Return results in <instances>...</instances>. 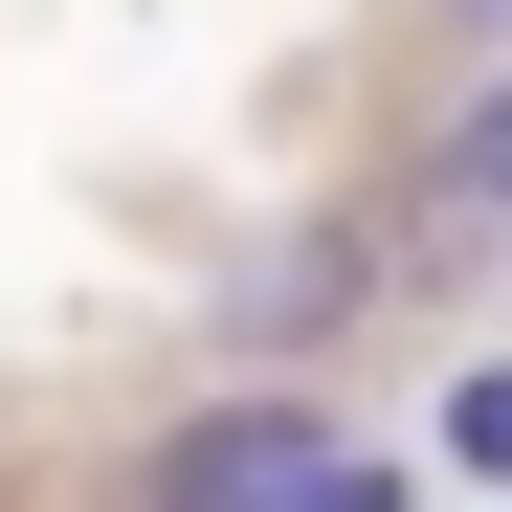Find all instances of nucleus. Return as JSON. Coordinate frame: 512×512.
<instances>
[{
    "instance_id": "obj_1",
    "label": "nucleus",
    "mask_w": 512,
    "mask_h": 512,
    "mask_svg": "<svg viewBox=\"0 0 512 512\" xmlns=\"http://www.w3.org/2000/svg\"><path fill=\"white\" fill-rule=\"evenodd\" d=\"M334 468H357V423H312V401H201L179 446H156V512H334Z\"/></svg>"
},
{
    "instance_id": "obj_2",
    "label": "nucleus",
    "mask_w": 512,
    "mask_h": 512,
    "mask_svg": "<svg viewBox=\"0 0 512 512\" xmlns=\"http://www.w3.org/2000/svg\"><path fill=\"white\" fill-rule=\"evenodd\" d=\"M357 290H379V245H357V223H312L290 268H245V290H223V334H245V357H312V334L357 312Z\"/></svg>"
},
{
    "instance_id": "obj_3",
    "label": "nucleus",
    "mask_w": 512,
    "mask_h": 512,
    "mask_svg": "<svg viewBox=\"0 0 512 512\" xmlns=\"http://www.w3.org/2000/svg\"><path fill=\"white\" fill-rule=\"evenodd\" d=\"M446 201H512V67L468 90V156H446Z\"/></svg>"
},
{
    "instance_id": "obj_4",
    "label": "nucleus",
    "mask_w": 512,
    "mask_h": 512,
    "mask_svg": "<svg viewBox=\"0 0 512 512\" xmlns=\"http://www.w3.org/2000/svg\"><path fill=\"white\" fill-rule=\"evenodd\" d=\"M446 468H490V490H512V379H468V401H446Z\"/></svg>"
}]
</instances>
